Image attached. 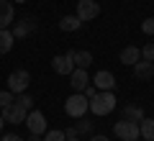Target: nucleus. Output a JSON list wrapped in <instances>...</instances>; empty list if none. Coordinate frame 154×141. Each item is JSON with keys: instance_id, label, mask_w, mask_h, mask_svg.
I'll use <instances>...</instances> for the list:
<instances>
[{"instance_id": "20e7f679", "label": "nucleus", "mask_w": 154, "mask_h": 141, "mask_svg": "<svg viewBox=\"0 0 154 141\" xmlns=\"http://www.w3.org/2000/svg\"><path fill=\"white\" fill-rule=\"evenodd\" d=\"M28 85H31V75H28L26 69H16V72H11V75H8V90H11L13 95L26 92Z\"/></svg>"}, {"instance_id": "412c9836", "label": "nucleus", "mask_w": 154, "mask_h": 141, "mask_svg": "<svg viewBox=\"0 0 154 141\" xmlns=\"http://www.w3.org/2000/svg\"><path fill=\"white\" fill-rule=\"evenodd\" d=\"M16 103H18V105H23L26 110H33V98H31V95H26V92L16 95Z\"/></svg>"}, {"instance_id": "72a5a7b5", "label": "nucleus", "mask_w": 154, "mask_h": 141, "mask_svg": "<svg viewBox=\"0 0 154 141\" xmlns=\"http://www.w3.org/2000/svg\"><path fill=\"white\" fill-rule=\"evenodd\" d=\"M152 64H154V62H152Z\"/></svg>"}, {"instance_id": "b1692460", "label": "nucleus", "mask_w": 154, "mask_h": 141, "mask_svg": "<svg viewBox=\"0 0 154 141\" xmlns=\"http://www.w3.org/2000/svg\"><path fill=\"white\" fill-rule=\"evenodd\" d=\"M141 59H146V62H154V44H146L141 49Z\"/></svg>"}, {"instance_id": "ddd939ff", "label": "nucleus", "mask_w": 154, "mask_h": 141, "mask_svg": "<svg viewBox=\"0 0 154 141\" xmlns=\"http://www.w3.org/2000/svg\"><path fill=\"white\" fill-rule=\"evenodd\" d=\"M118 59H121V64L134 67L139 59H141V49H139V46H126V49L121 51V57H118Z\"/></svg>"}, {"instance_id": "6ab92c4d", "label": "nucleus", "mask_w": 154, "mask_h": 141, "mask_svg": "<svg viewBox=\"0 0 154 141\" xmlns=\"http://www.w3.org/2000/svg\"><path fill=\"white\" fill-rule=\"evenodd\" d=\"M82 26V21L77 16H64V18H59V28L62 31H77V28Z\"/></svg>"}, {"instance_id": "7ed1b4c3", "label": "nucleus", "mask_w": 154, "mask_h": 141, "mask_svg": "<svg viewBox=\"0 0 154 141\" xmlns=\"http://www.w3.org/2000/svg\"><path fill=\"white\" fill-rule=\"evenodd\" d=\"M113 133L118 136L121 141H139V139H141L139 123H136V121H126V118H123L121 123H116V126H113Z\"/></svg>"}, {"instance_id": "1a4fd4ad", "label": "nucleus", "mask_w": 154, "mask_h": 141, "mask_svg": "<svg viewBox=\"0 0 154 141\" xmlns=\"http://www.w3.org/2000/svg\"><path fill=\"white\" fill-rule=\"evenodd\" d=\"M51 67H54L57 75H67V77H69L72 69H75V62H72L69 54H59V57H54V59H51Z\"/></svg>"}, {"instance_id": "4be33fe9", "label": "nucleus", "mask_w": 154, "mask_h": 141, "mask_svg": "<svg viewBox=\"0 0 154 141\" xmlns=\"http://www.w3.org/2000/svg\"><path fill=\"white\" fill-rule=\"evenodd\" d=\"M75 128H77V136L80 133H90V131H93V123H90L88 118H80V123H77Z\"/></svg>"}, {"instance_id": "2f4dec72", "label": "nucleus", "mask_w": 154, "mask_h": 141, "mask_svg": "<svg viewBox=\"0 0 154 141\" xmlns=\"http://www.w3.org/2000/svg\"><path fill=\"white\" fill-rule=\"evenodd\" d=\"M3 126H5V118H3V115H0V131H3Z\"/></svg>"}, {"instance_id": "bb28decb", "label": "nucleus", "mask_w": 154, "mask_h": 141, "mask_svg": "<svg viewBox=\"0 0 154 141\" xmlns=\"http://www.w3.org/2000/svg\"><path fill=\"white\" fill-rule=\"evenodd\" d=\"M3 141H23V139L18 133H5V136H3Z\"/></svg>"}, {"instance_id": "aec40b11", "label": "nucleus", "mask_w": 154, "mask_h": 141, "mask_svg": "<svg viewBox=\"0 0 154 141\" xmlns=\"http://www.w3.org/2000/svg\"><path fill=\"white\" fill-rule=\"evenodd\" d=\"M44 141H67V133H64V131H59V128L46 131V133H44Z\"/></svg>"}, {"instance_id": "f03ea898", "label": "nucleus", "mask_w": 154, "mask_h": 141, "mask_svg": "<svg viewBox=\"0 0 154 141\" xmlns=\"http://www.w3.org/2000/svg\"><path fill=\"white\" fill-rule=\"evenodd\" d=\"M88 110H90V100L85 98V92H72L64 100V113L72 115V118H82Z\"/></svg>"}, {"instance_id": "4468645a", "label": "nucleus", "mask_w": 154, "mask_h": 141, "mask_svg": "<svg viewBox=\"0 0 154 141\" xmlns=\"http://www.w3.org/2000/svg\"><path fill=\"white\" fill-rule=\"evenodd\" d=\"M67 54L72 57L75 67H82V69H88V67L93 64V54H90V51H77V49H72V51H67Z\"/></svg>"}, {"instance_id": "5701e85b", "label": "nucleus", "mask_w": 154, "mask_h": 141, "mask_svg": "<svg viewBox=\"0 0 154 141\" xmlns=\"http://www.w3.org/2000/svg\"><path fill=\"white\" fill-rule=\"evenodd\" d=\"M13 100H16V95H13L11 90H3V92H0V108H5V105H11Z\"/></svg>"}, {"instance_id": "f3484780", "label": "nucleus", "mask_w": 154, "mask_h": 141, "mask_svg": "<svg viewBox=\"0 0 154 141\" xmlns=\"http://www.w3.org/2000/svg\"><path fill=\"white\" fill-rule=\"evenodd\" d=\"M139 131H141L144 141H154V118H146V115H144V118L139 121Z\"/></svg>"}, {"instance_id": "473e14b6", "label": "nucleus", "mask_w": 154, "mask_h": 141, "mask_svg": "<svg viewBox=\"0 0 154 141\" xmlns=\"http://www.w3.org/2000/svg\"><path fill=\"white\" fill-rule=\"evenodd\" d=\"M16 3H26V0H16Z\"/></svg>"}, {"instance_id": "c85d7f7f", "label": "nucleus", "mask_w": 154, "mask_h": 141, "mask_svg": "<svg viewBox=\"0 0 154 141\" xmlns=\"http://www.w3.org/2000/svg\"><path fill=\"white\" fill-rule=\"evenodd\" d=\"M64 133H67V136H77V128H75V126H69V128H67Z\"/></svg>"}, {"instance_id": "dca6fc26", "label": "nucleus", "mask_w": 154, "mask_h": 141, "mask_svg": "<svg viewBox=\"0 0 154 141\" xmlns=\"http://www.w3.org/2000/svg\"><path fill=\"white\" fill-rule=\"evenodd\" d=\"M13 44H16L13 31H8V28H0V54H8V51L13 49Z\"/></svg>"}, {"instance_id": "7c9ffc66", "label": "nucleus", "mask_w": 154, "mask_h": 141, "mask_svg": "<svg viewBox=\"0 0 154 141\" xmlns=\"http://www.w3.org/2000/svg\"><path fill=\"white\" fill-rule=\"evenodd\" d=\"M67 141H80V136H67Z\"/></svg>"}, {"instance_id": "393cba45", "label": "nucleus", "mask_w": 154, "mask_h": 141, "mask_svg": "<svg viewBox=\"0 0 154 141\" xmlns=\"http://www.w3.org/2000/svg\"><path fill=\"white\" fill-rule=\"evenodd\" d=\"M141 31H144V33H149V36H152V33H154V18H146V21L141 23Z\"/></svg>"}, {"instance_id": "f8f14e48", "label": "nucleus", "mask_w": 154, "mask_h": 141, "mask_svg": "<svg viewBox=\"0 0 154 141\" xmlns=\"http://www.w3.org/2000/svg\"><path fill=\"white\" fill-rule=\"evenodd\" d=\"M33 31H36V21H33V18H23V21L16 23L13 36H16V38H26L28 33H33Z\"/></svg>"}, {"instance_id": "a878e982", "label": "nucleus", "mask_w": 154, "mask_h": 141, "mask_svg": "<svg viewBox=\"0 0 154 141\" xmlns=\"http://www.w3.org/2000/svg\"><path fill=\"white\" fill-rule=\"evenodd\" d=\"M82 92H85V98L90 100V98H95V95H98V87H95V85H88V87H85Z\"/></svg>"}, {"instance_id": "39448f33", "label": "nucleus", "mask_w": 154, "mask_h": 141, "mask_svg": "<svg viewBox=\"0 0 154 141\" xmlns=\"http://www.w3.org/2000/svg\"><path fill=\"white\" fill-rule=\"evenodd\" d=\"M26 126H28V131L31 133H36V136H44L46 131V115L41 113V110H28V115H26Z\"/></svg>"}, {"instance_id": "9d476101", "label": "nucleus", "mask_w": 154, "mask_h": 141, "mask_svg": "<svg viewBox=\"0 0 154 141\" xmlns=\"http://www.w3.org/2000/svg\"><path fill=\"white\" fill-rule=\"evenodd\" d=\"M93 85L98 87V90H113V87H116V77L110 75L108 69H100V72H95Z\"/></svg>"}, {"instance_id": "2eb2a0df", "label": "nucleus", "mask_w": 154, "mask_h": 141, "mask_svg": "<svg viewBox=\"0 0 154 141\" xmlns=\"http://www.w3.org/2000/svg\"><path fill=\"white\" fill-rule=\"evenodd\" d=\"M134 75L139 77V80H149V77L154 75V64L146 59H139L136 64H134Z\"/></svg>"}, {"instance_id": "6e6552de", "label": "nucleus", "mask_w": 154, "mask_h": 141, "mask_svg": "<svg viewBox=\"0 0 154 141\" xmlns=\"http://www.w3.org/2000/svg\"><path fill=\"white\" fill-rule=\"evenodd\" d=\"M69 85H72V90H75V92H82L85 87L90 85L88 69H82V67H75V69H72V75H69Z\"/></svg>"}, {"instance_id": "423d86ee", "label": "nucleus", "mask_w": 154, "mask_h": 141, "mask_svg": "<svg viewBox=\"0 0 154 141\" xmlns=\"http://www.w3.org/2000/svg\"><path fill=\"white\" fill-rule=\"evenodd\" d=\"M3 118H5V123H26V115H28V110L23 108V105H18L16 100H13L11 105H5V108H3Z\"/></svg>"}, {"instance_id": "c756f323", "label": "nucleus", "mask_w": 154, "mask_h": 141, "mask_svg": "<svg viewBox=\"0 0 154 141\" xmlns=\"http://www.w3.org/2000/svg\"><path fill=\"white\" fill-rule=\"evenodd\" d=\"M90 141H108V136H93Z\"/></svg>"}, {"instance_id": "a211bd4d", "label": "nucleus", "mask_w": 154, "mask_h": 141, "mask_svg": "<svg viewBox=\"0 0 154 141\" xmlns=\"http://www.w3.org/2000/svg\"><path fill=\"white\" fill-rule=\"evenodd\" d=\"M144 115H146V113H144L141 105H126V108H123V118H126V121H136V123H139Z\"/></svg>"}, {"instance_id": "0eeeda50", "label": "nucleus", "mask_w": 154, "mask_h": 141, "mask_svg": "<svg viewBox=\"0 0 154 141\" xmlns=\"http://www.w3.org/2000/svg\"><path fill=\"white\" fill-rule=\"evenodd\" d=\"M98 13H100L98 0H77V18L80 21H93V18H98Z\"/></svg>"}, {"instance_id": "f257e3e1", "label": "nucleus", "mask_w": 154, "mask_h": 141, "mask_svg": "<svg viewBox=\"0 0 154 141\" xmlns=\"http://www.w3.org/2000/svg\"><path fill=\"white\" fill-rule=\"evenodd\" d=\"M113 108H116L113 90H98V95L90 98V110L95 115H108V113H113Z\"/></svg>"}, {"instance_id": "cd10ccee", "label": "nucleus", "mask_w": 154, "mask_h": 141, "mask_svg": "<svg viewBox=\"0 0 154 141\" xmlns=\"http://www.w3.org/2000/svg\"><path fill=\"white\" fill-rule=\"evenodd\" d=\"M26 141H44V136H36V133H31V136H28Z\"/></svg>"}, {"instance_id": "9b49d317", "label": "nucleus", "mask_w": 154, "mask_h": 141, "mask_svg": "<svg viewBox=\"0 0 154 141\" xmlns=\"http://www.w3.org/2000/svg\"><path fill=\"white\" fill-rule=\"evenodd\" d=\"M13 16H16L13 3H11V0H0V28H8V26H11Z\"/></svg>"}]
</instances>
